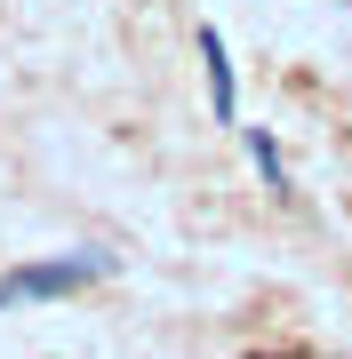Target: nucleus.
<instances>
[{
	"label": "nucleus",
	"instance_id": "7ed1b4c3",
	"mask_svg": "<svg viewBox=\"0 0 352 359\" xmlns=\"http://www.w3.org/2000/svg\"><path fill=\"white\" fill-rule=\"evenodd\" d=\"M240 144H248V160L264 168V184H273V192H296V184H288V160H280V144L264 136V128H240Z\"/></svg>",
	"mask_w": 352,
	"mask_h": 359
},
{
	"label": "nucleus",
	"instance_id": "f257e3e1",
	"mask_svg": "<svg viewBox=\"0 0 352 359\" xmlns=\"http://www.w3.org/2000/svg\"><path fill=\"white\" fill-rule=\"evenodd\" d=\"M112 271V256H48V264H25V271H8L0 280V304H48V295H80V287H96Z\"/></svg>",
	"mask_w": 352,
	"mask_h": 359
},
{
	"label": "nucleus",
	"instance_id": "f03ea898",
	"mask_svg": "<svg viewBox=\"0 0 352 359\" xmlns=\"http://www.w3.org/2000/svg\"><path fill=\"white\" fill-rule=\"evenodd\" d=\"M200 65H209V112L233 120V112H240V96H233V48H224L216 25H200Z\"/></svg>",
	"mask_w": 352,
	"mask_h": 359
}]
</instances>
